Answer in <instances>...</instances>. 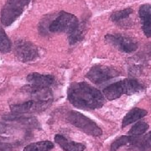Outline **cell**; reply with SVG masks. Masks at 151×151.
<instances>
[{"instance_id": "cell-5", "label": "cell", "mask_w": 151, "mask_h": 151, "mask_svg": "<svg viewBox=\"0 0 151 151\" xmlns=\"http://www.w3.org/2000/svg\"><path fill=\"white\" fill-rule=\"evenodd\" d=\"M78 23L75 15L62 11L50 24L49 30L52 33H67L69 35L77 26Z\"/></svg>"}, {"instance_id": "cell-2", "label": "cell", "mask_w": 151, "mask_h": 151, "mask_svg": "<svg viewBox=\"0 0 151 151\" xmlns=\"http://www.w3.org/2000/svg\"><path fill=\"white\" fill-rule=\"evenodd\" d=\"M144 89L143 84L134 78H127L114 82L103 89V94L108 100H115L122 95H132Z\"/></svg>"}, {"instance_id": "cell-17", "label": "cell", "mask_w": 151, "mask_h": 151, "mask_svg": "<svg viewBox=\"0 0 151 151\" xmlns=\"http://www.w3.org/2000/svg\"><path fill=\"white\" fill-rule=\"evenodd\" d=\"M134 10L131 8H127L122 10H119L114 12L111 15V20L115 23H121L124 19H128L133 14Z\"/></svg>"}, {"instance_id": "cell-20", "label": "cell", "mask_w": 151, "mask_h": 151, "mask_svg": "<svg viewBox=\"0 0 151 151\" xmlns=\"http://www.w3.org/2000/svg\"><path fill=\"white\" fill-rule=\"evenodd\" d=\"M134 137L130 135H124L119 137L115 141H113V144L111 145V151H117L120 147L126 145H130L133 141Z\"/></svg>"}, {"instance_id": "cell-11", "label": "cell", "mask_w": 151, "mask_h": 151, "mask_svg": "<svg viewBox=\"0 0 151 151\" xmlns=\"http://www.w3.org/2000/svg\"><path fill=\"white\" fill-rule=\"evenodd\" d=\"M27 81L33 86L49 87L54 84L55 77L51 75H43L34 72L27 76Z\"/></svg>"}, {"instance_id": "cell-18", "label": "cell", "mask_w": 151, "mask_h": 151, "mask_svg": "<svg viewBox=\"0 0 151 151\" xmlns=\"http://www.w3.org/2000/svg\"><path fill=\"white\" fill-rule=\"evenodd\" d=\"M12 45L10 40L7 36V34L4 29L0 27V52L8 53L11 50Z\"/></svg>"}, {"instance_id": "cell-8", "label": "cell", "mask_w": 151, "mask_h": 151, "mask_svg": "<svg viewBox=\"0 0 151 151\" xmlns=\"http://www.w3.org/2000/svg\"><path fill=\"white\" fill-rule=\"evenodd\" d=\"M14 51L17 58L23 62L33 61L39 55L37 47L26 40H17L14 43Z\"/></svg>"}, {"instance_id": "cell-19", "label": "cell", "mask_w": 151, "mask_h": 151, "mask_svg": "<svg viewBox=\"0 0 151 151\" xmlns=\"http://www.w3.org/2000/svg\"><path fill=\"white\" fill-rule=\"evenodd\" d=\"M149 129V124L145 122H139L135 124L131 129L129 131V135L130 136H141L144 135Z\"/></svg>"}, {"instance_id": "cell-7", "label": "cell", "mask_w": 151, "mask_h": 151, "mask_svg": "<svg viewBox=\"0 0 151 151\" xmlns=\"http://www.w3.org/2000/svg\"><path fill=\"white\" fill-rule=\"evenodd\" d=\"M105 40L125 53H132L138 49V42L133 38L124 36L120 34H108L105 35Z\"/></svg>"}, {"instance_id": "cell-15", "label": "cell", "mask_w": 151, "mask_h": 151, "mask_svg": "<svg viewBox=\"0 0 151 151\" xmlns=\"http://www.w3.org/2000/svg\"><path fill=\"white\" fill-rule=\"evenodd\" d=\"M86 25L85 22H79L77 26L69 34V42L70 45L80 42L84 37V35L86 32Z\"/></svg>"}, {"instance_id": "cell-22", "label": "cell", "mask_w": 151, "mask_h": 151, "mask_svg": "<svg viewBox=\"0 0 151 151\" xmlns=\"http://www.w3.org/2000/svg\"><path fill=\"white\" fill-rule=\"evenodd\" d=\"M8 131H9V125L0 123V134H7Z\"/></svg>"}, {"instance_id": "cell-14", "label": "cell", "mask_w": 151, "mask_h": 151, "mask_svg": "<svg viewBox=\"0 0 151 151\" xmlns=\"http://www.w3.org/2000/svg\"><path fill=\"white\" fill-rule=\"evenodd\" d=\"M146 114H147V111L145 109L139 108H133L125 115L122 122V127H126L129 124L134 123L142 118H144L145 116H146Z\"/></svg>"}, {"instance_id": "cell-4", "label": "cell", "mask_w": 151, "mask_h": 151, "mask_svg": "<svg viewBox=\"0 0 151 151\" xmlns=\"http://www.w3.org/2000/svg\"><path fill=\"white\" fill-rule=\"evenodd\" d=\"M31 0H7L1 11V23L9 26L21 15Z\"/></svg>"}, {"instance_id": "cell-10", "label": "cell", "mask_w": 151, "mask_h": 151, "mask_svg": "<svg viewBox=\"0 0 151 151\" xmlns=\"http://www.w3.org/2000/svg\"><path fill=\"white\" fill-rule=\"evenodd\" d=\"M139 15L140 18L142 29L146 37L151 38V4H143L139 7Z\"/></svg>"}, {"instance_id": "cell-21", "label": "cell", "mask_w": 151, "mask_h": 151, "mask_svg": "<svg viewBox=\"0 0 151 151\" xmlns=\"http://www.w3.org/2000/svg\"><path fill=\"white\" fill-rule=\"evenodd\" d=\"M13 145L9 143H2L0 142V151H11Z\"/></svg>"}, {"instance_id": "cell-9", "label": "cell", "mask_w": 151, "mask_h": 151, "mask_svg": "<svg viewBox=\"0 0 151 151\" xmlns=\"http://www.w3.org/2000/svg\"><path fill=\"white\" fill-rule=\"evenodd\" d=\"M50 101H41V100H30L28 102L14 104L10 107L11 111L15 114L36 113L43 111L49 107Z\"/></svg>"}, {"instance_id": "cell-16", "label": "cell", "mask_w": 151, "mask_h": 151, "mask_svg": "<svg viewBox=\"0 0 151 151\" xmlns=\"http://www.w3.org/2000/svg\"><path fill=\"white\" fill-rule=\"evenodd\" d=\"M54 148V144L51 141L44 140L32 143L25 146L24 151H50Z\"/></svg>"}, {"instance_id": "cell-6", "label": "cell", "mask_w": 151, "mask_h": 151, "mask_svg": "<svg viewBox=\"0 0 151 151\" xmlns=\"http://www.w3.org/2000/svg\"><path fill=\"white\" fill-rule=\"evenodd\" d=\"M119 76V71L113 67L96 65L90 69V70L86 73V78H88L95 84H103Z\"/></svg>"}, {"instance_id": "cell-1", "label": "cell", "mask_w": 151, "mask_h": 151, "mask_svg": "<svg viewBox=\"0 0 151 151\" xmlns=\"http://www.w3.org/2000/svg\"><path fill=\"white\" fill-rule=\"evenodd\" d=\"M67 97L74 107L84 110L101 108L105 102L102 92L84 81L72 84L68 89Z\"/></svg>"}, {"instance_id": "cell-3", "label": "cell", "mask_w": 151, "mask_h": 151, "mask_svg": "<svg viewBox=\"0 0 151 151\" xmlns=\"http://www.w3.org/2000/svg\"><path fill=\"white\" fill-rule=\"evenodd\" d=\"M67 121L85 134L94 137L103 134L102 129L93 120L76 111H70L67 113Z\"/></svg>"}, {"instance_id": "cell-13", "label": "cell", "mask_w": 151, "mask_h": 151, "mask_svg": "<svg viewBox=\"0 0 151 151\" xmlns=\"http://www.w3.org/2000/svg\"><path fill=\"white\" fill-rule=\"evenodd\" d=\"M134 139L129 145L139 150V151H145L151 150V130L145 135L141 136H133Z\"/></svg>"}, {"instance_id": "cell-12", "label": "cell", "mask_w": 151, "mask_h": 151, "mask_svg": "<svg viewBox=\"0 0 151 151\" xmlns=\"http://www.w3.org/2000/svg\"><path fill=\"white\" fill-rule=\"evenodd\" d=\"M55 142L58 144L62 148V150L65 151H83L86 149V146L83 144L70 141L63 135L60 134L55 135Z\"/></svg>"}]
</instances>
